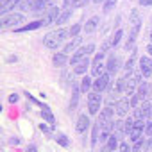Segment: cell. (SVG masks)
Here are the masks:
<instances>
[{"label": "cell", "mask_w": 152, "mask_h": 152, "mask_svg": "<svg viewBox=\"0 0 152 152\" xmlns=\"http://www.w3.org/2000/svg\"><path fill=\"white\" fill-rule=\"evenodd\" d=\"M140 29H141V16H140V11L138 9H132L131 11V34L127 38V43H125V48H132L134 47V41L140 34Z\"/></svg>", "instance_id": "1"}, {"label": "cell", "mask_w": 152, "mask_h": 152, "mask_svg": "<svg viewBox=\"0 0 152 152\" xmlns=\"http://www.w3.org/2000/svg\"><path fill=\"white\" fill-rule=\"evenodd\" d=\"M70 32L66 31V29H57V31H52V32H48L45 38H43V45L47 47V48H50V50H57V47L66 39V36H68Z\"/></svg>", "instance_id": "2"}, {"label": "cell", "mask_w": 152, "mask_h": 152, "mask_svg": "<svg viewBox=\"0 0 152 152\" xmlns=\"http://www.w3.org/2000/svg\"><path fill=\"white\" fill-rule=\"evenodd\" d=\"M18 23H23V15H20V13L2 15V20H0V27L2 29H15Z\"/></svg>", "instance_id": "3"}, {"label": "cell", "mask_w": 152, "mask_h": 152, "mask_svg": "<svg viewBox=\"0 0 152 152\" xmlns=\"http://www.w3.org/2000/svg\"><path fill=\"white\" fill-rule=\"evenodd\" d=\"M100 107H102V95L99 91L88 93V113L90 115H99Z\"/></svg>", "instance_id": "4"}, {"label": "cell", "mask_w": 152, "mask_h": 152, "mask_svg": "<svg viewBox=\"0 0 152 152\" xmlns=\"http://www.w3.org/2000/svg\"><path fill=\"white\" fill-rule=\"evenodd\" d=\"M93 50H95V45H91V43H90V45H86V47H81L79 50H75V52L72 54V57H70V64H72V66H75L81 59L88 57Z\"/></svg>", "instance_id": "5"}, {"label": "cell", "mask_w": 152, "mask_h": 152, "mask_svg": "<svg viewBox=\"0 0 152 152\" xmlns=\"http://www.w3.org/2000/svg\"><path fill=\"white\" fill-rule=\"evenodd\" d=\"M145 124H147L145 118H136V120H134V125H132V129L129 131V140H131L132 143L143 136V132H145Z\"/></svg>", "instance_id": "6"}, {"label": "cell", "mask_w": 152, "mask_h": 152, "mask_svg": "<svg viewBox=\"0 0 152 152\" xmlns=\"http://www.w3.org/2000/svg\"><path fill=\"white\" fill-rule=\"evenodd\" d=\"M115 111H116V109H113L111 106L100 109L99 118H97V124H99L100 127H104V125H107V124H113V115H115Z\"/></svg>", "instance_id": "7"}, {"label": "cell", "mask_w": 152, "mask_h": 152, "mask_svg": "<svg viewBox=\"0 0 152 152\" xmlns=\"http://www.w3.org/2000/svg\"><path fill=\"white\" fill-rule=\"evenodd\" d=\"M109 72H106V73H100V75H97L95 77V81H93V90L95 91H99V93H102L107 86H109Z\"/></svg>", "instance_id": "8"}, {"label": "cell", "mask_w": 152, "mask_h": 152, "mask_svg": "<svg viewBox=\"0 0 152 152\" xmlns=\"http://www.w3.org/2000/svg\"><path fill=\"white\" fill-rule=\"evenodd\" d=\"M59 13H61V9H59V7H56V6H48V9L45 11V16H43V25L47 27V25L56 23V20H57Z\"/></svg>", "instance_id": "9"}, {"label": "cell", "mask_w": 152, "mask_h": 152, "mask_svg": "<svg viewBox=\"0 0 152 152\" xmlns=\"http://www.w3.org/2000/svg\"><path fill=\"white\" fill-rule=\"evenodd\" d=\"M140 72H141L143 77H150V75H152V57L143 56L140 59Z\"/></svg>", "instance_id": "10"}, {"label": "cell", "mask_w": 152, "mask_h": 152, "mask_svg": "<svg viewBox=\"0 0 152 152\" xmlns=\"http://www.w3.org/2000/svg\"><path fill=\"white\" fill-rule=\"evenodd\" d=\"M140 81H141V72L136 73V75H132V77L127 81V86H125V91H124V93H125L127 97H131V95L134 93V90L140 86Z\"/></svg>", "instance_id": "11"}, {"label": "cell", "mask_w": 152, "mask_h": 152, "mask_svg": "<svg viewBox=\"0 0 152 152\" xmlns=\"http://www.w3.org/2000/svg\"><path fill=\"white\" fill-rule=\"evenodd\" d=\"M129 75H131V73H125L124 77H120V79L116 81L115 88L111 90V97H118L120 93H124V91H125V86H127V81H129Z\"/></svg>", "instance_id": "12"}, {"label": "cell", "mask_w": 152, "mask_h": 152, "mask_svg": "<svg viewBox=\"0 0 152 152\" xmlns=\"http://www.w3.org/2000/svg\"><path fill=\"white\" fill-rule=\"evenodd\" d=\"M115 109H116V115H118V116H127V115H129V109H131V100H129V97H127V99H120V100L116 102Z\"/></svg>", "instance_id": "13"}, {"label": "cell", "mask_w": 152, "mask_h": 152, "mask_svg": "<svg viewBox=\"0 0 152 152\" xmlns=\"http://www.w3.org/2000/svg\"><path fill=\"white\" fill-rule=\"evenodd\" d=\"M150 111H152V102H143V104H140L138 107H136V111H134V118H147V116H150Z\"/></svg>", "instance_id": "14"}, {"label": "cell", "mask_w": 152, "mask_h": 152, "mask_svg": "<svg viewBox=\"0 0 152 152\" xmlns=\"http://www.w3.org/2000/svg\"><path fill=\"white\" fill-rule=\"evenodd\" d=\"M104 56H106L104 52H99V54L95 56L93 63H91V73L95 75V77H97V75H100V73H102L100 70H102V66H104V64H102V59H104Z\"/></svg>", "instance_id": "15"}, {"label": "cell", "mask_w": 152, "mask_h": 152, "mask_svg": "<svg viewBox=\"0 0 152 152\" xmlns=\"http://www.w3.org/2000/svg\"><path fill=\"white\" fill-rule=\"evenodd\" d=\"M22 4V0H2V6H0V11H2V15H7L11 9L18 7Z\"/></svg>", "instance_id": "16"}, {"label": "cell", "mask_w": 152, "mask_h": 152, "mask_svg": "<svg viewBox=\"0 0 152 152\" xmlns=\"http://www.w3.org/2000/svg\"><path fill=\"white\" fill-rule=\"evenodd\" d=\"M136 93L141 97V100H145V99H152V86H150L148 83H143V84L138 86V91H136Z\"/></svg>", "instance_id": "17"}, {"label": "cell", "mask_w": 152, "mask_h": 152, "mask_svg": "<svg viewBox=\"0 0 152 152\" xmlns=\"http://www.w3.org/2000/svg\"><path fill=\"white\" fill-rule=\"evenodd\" d=\"M90 127V118H88V115H81L79 116V120H77V125H75V129H77V132H86V129Z\"/></svg>", "instance_id": "18"}, {"label": "cell", "mask_w": 152, "mask_h": 152, "mask_svg": "<svg viewBox=\"0 0 152 152\" xmlns=\"http://www.w3.org/2000/svg\"><path fill=\"white\" fill-rule=\"evenodd\" d=\"M66 61H70V59H68V54H64V52H57V54H54V57H52V63H54V66H57V68L64 66Z\"/></svg>", "instance_id": "19"}, {"label": "cell", "mask_w": 152, "mask_h": 152, "mask_svg": "<svg viewBox=\"0 0 152 152\" xmlns=\"http://www.w3.org/2000/svg\"><path fill=\"white\" fill-rule=\"evenodd\" d=\"M90 64H91V63H90V59H88V57H84V59H81V61H79L77 64H75V68H73V72H75V73H77V75H84Z\"/></svg>", "instance_id": "20"}, {"label": "cell", "mask_w": 152, "mask_h": 152, "mask_svg": "<svg viewBox=\"0 0 152 152\" xmlns=\"http://www.w3.org/2000/svg\"><path fill=\"white\" fill-rule=\"evenodd\" d=\"M39 27H45V25H43V18H41V20H36V22H32V23H29V25L18 27L16 32H27V31H34V29H39Z\"/></svg>", "instance_id": "21"}, {"label": "cell", "mask_w": 152, "mask_h": 152, "mask_svg": "<svg viewBox=\"0 0 152 152\" xmlns=\"http://www.w3.org/2000/svg\"><path fill=\"white\" fill-rule=\"evenodd\" d=\"M106 68H107V72H109V73H116V72H118V68H120V59H118V57H115V56H111V57H109V61H107V64H106Z\"/></svg>", "instance_id": "22"}, {"label": "cell", "mask_w": 152, "mask_h": 152, "mask_svg": "<svg viewBox=\"0 0 152 152\" xmlns=\"http://www.w3.org/2000/svg\"><path fill=\"white\" fill-rule=\"evenodd\" d=\"M41 116H43V120H45L47 124H50L52 127L56 125V118H54V115H52V111H50V107H47V106H43V107H41Z\"/></svg>", "instance_id": "23"}, {"label": "cell", "mask_w": 152, "mask_h": 152, "mask_svg": "<svg viewBox=\"0 0 152 152\" xmlns=\"http://www.w3.org/2000/svg\"><path fill=\"white\" fill-rule=\"evenodd\" d=\"M118 148V134L113 131L111 136L107 138V143H106V150H116Z\"/></svg>", "instance_id": "24"}, {"label": "cell", "mask_w": 152, "mask_h": 152, "mask_svg": "<svg viewBox=\"0 0 152 152\" xmlns=\"http://www.w3.org/2000/svg\"><path fill=\"white\" fill-rule=\"evenodd\" d=\"M81 43V36H75L72 41H68L66 45H64V48H63V52L64 54H70V52H73L75 48H77V45Z\"/></svg>", "instance_id": "25"}, {"label": "cell", "mask_w": 152, "mask_h": 152, "mask_svg": "<svg viewBox=\"0 0 152 152\" xmlns=\"http://www.w3.org/2000/svg\"><path fill=\"white\" fill-rule=\"evenodd\" d=\"M99 16H91L88 22H86V25H84V32H93L97 27H99Z\"/></svg>", "instance_id": "26"}, {"label": "cell", "mask_w": 152, "mask_h": 152, "mask_svg": "<svg viewBox=\"0 0 152 152\" xmlns=\"http://www.w3.org/2000/svg\"><path fill=\"white\" fill-rule=\"evenodd\" d=\"M72 16V9H63L61 13H59V16H57V20H56V23L57 25H63L64 22H68V18Z\"/></svg>", "instance_id": "27"}, {"label": "cell", "mask_w": 152, "mask_h": 152, "mask_svg": "<svg viewBox=\"0 0 152 152\" xmlns=\"http://www.w3.org/2000/svg\"><path fill=\"white\" fill-rule=\"evenodd\" d=\"M47 9H48V0H34V9L32 11L39 13V11H47Z\"/></svg>", "instance_id": "28"}, {"label": "cell", "mask_w": 152, "mask_h": 152, "mask_svg": "<svg viewBox=\"0 0 152 152\" xmlns=\"http://www.w3.org/2000/svg\"><path fill=\"white\" fill-rule=\"evenodd\" d=\"M134 63H136V50H132L131 57H129L127 63H125V72H127V73H132V70H134Z\"/></svg>", "instance_id": "29"}, {"label": "cell", "mask_w": 152, "mask_h": 152, "mask_svg": "<svg viewBox=\"0 0 152 152\" xmlns=\"http://www.w3.org/2000/svg\"><path fill=\"white\" fill-rule=\"evenodd\" d=\"M91 86H93L91 79L88 77V75H84V77L81 79V91H83V93H86V91H88V90H90Z\"/></svg>", "instance_id": "30"}, {"label": "cell", "mask_w": 152, "mask_h": 152, "mask_svg": "<svg viewBox=\"0 0 152 152\" xmlns=\"http://www.w3.org/2000/svg\"><path fill=\"white\" fill-rule=\"evenodd\" d=\"M122 36H124V31H122V29H118V31L115 32V36L111 38V45H113V48H115V47H116V45L120 43V39H122Z\"/></svg>", "instance_id": "31"}, {"label": "cell", "mask_w": 152, "mask_h": 152, "mask_svg": "<svg viewBox=\"0 0 152 152\" xmlns=\"http://www.w3.org/2000/svg\"><path fill=\"white\" fill-rule=\"evenodd\" d=\"M81 29H84V27H83L81 23H75V25H72V29H70L68 32H70V36H72V38H75V36H79Z\"/></svg>", "instance_id": "32"}, {"label": "cell", "mask_w": 152, "mask_h": 152, "mask_svg": "<svg viewBox=\"0 0 152 152\" xmlns=\"http://www.w3.org/2000/svg\"><path fill=\"white\" fill-rule=\"evenodd\" d=\"M140 102H141V97H140L138 93H136V95H131V107L136 109V107L140 106Z\"/></svg>", "instance_id": "33"}, {"label": "cell", "mask_w": 152, "mask_h": 152, "mask_svg": "<svg viewBox=\"0 0 152 152\" xmlns=\"http://www.w3.org/2000/svg\"><path fill=\"white\" fill-rule=\"evenodd\" d=\"M99 129H100V125H99V124H95V125H93V136H91V145H95V143L99 141Z\"/></svg>", "instance_id": "34"}, {"label": "cell", "mask_w": 152, "mask_h": 152, "mask_svg": "<svg viewBox=\"0 0 152 152\" xmlns=\"http://www.w3.org/2000/svg\"><path fill=\"white\" fill-rule=\"evenodd\" d=\"M18 9H22V11H29V9H34V2H22L20 6H18Z\"/></svg>", "instance_id": "35"}, {"label": "cell", "mask_w": 152, "mask_h": 152, "mask_svg": "<svg viewBox=\"0 0 152 152\" xmlns=\"http://www.w3.org/2000/svg\"><path fill=\"white\" fill-rule=\"evenodd\" d=\"M134 120H136L134 116H129V118L125 120V134H129V131L132 129V125H134Z\"/></svg>", "instance_id": "36"}, {"label": "cell", "mask_w": 152, "mask_h": 152, "mask_svg": "<svg viewBox=\"0 0 152 152\" xmlns=\"http://www.w3.org/2000/svg\"><path fill=\"white\" fill-rule=\"evenodd\" d=\"M141 148H145V141H143V138L136 140L134 145H132V150H141Z\"/></svg>", "instance_id": "37"}, {"label": "cell", "mask_w": 152, "mask_h": 152, "mask_svg": "<svg viewBox=\"0 0 152 152\" xmlns=\"http://www.w3.org/2000/svg\"><path fill=\"white\" fill-rule=\"evenodd\" d=\"M116 4V0H104V11H111Z\"/></svg>", "instance_id": "38"}, {"label": "cell", "mask_w": 152, "mask_h": 152, "mask_svg": "<svg viewBox=\"0 0 152 152\" xmlns=\"http://www.w3.org/2000/svg\"><path fill=\"white\" fill-rule=\"evenodd\" d=\"M109 48H113V45H111V39H104V43H102V47H100V52H107Z\"/></svg>", "instance_id": "39"}, {"label": "cell", "mask_w": 152, "mask_h": 152, "mask_svg": "<svg viewBox=\"0 0 152 152\" xmlns=\"http://www.w3.org/2000/svg\"><path fill=\"white\" fill-rule=\"evenodd\" d=\"M56 141H57L61 147H68V140H66V136H64V134H59V136L56 138Z\"/></svg>", "instance_id": "40"}, {"label": "cell", "mask_w": 152, "mask_h": 152, "mask_svg": "<svg viewBox=\"0 0 152 152\" xmlns=\"http://www.w3.org/2000/svg\"><path fill=\"white\" fill-rule=\"evenodd\" d=\"M145 134L147 136H152V118L145 124Z\"/></svg>", "instance_id": "41"}, {"label": "cell", "mask_w": 152, "mask_h": 152, "mask_svg": "<svg viewBox=\"0 0 152 152\" xmlns=\"http://www.w3.org/2000/svg\"><path fill=\"white\" fill-rule=\"evenodd\" d=\"M63 9H73V0H64Z\"/></svg>", "instance_id": "42"}, {"label": "cell", "mask_w": 152, "mask_h": 152, "mask_svg": "<svg viewBox=\"0 0 152 152\" xmlns=\"http://www.w3.org/2000/svg\"><path fill=\"white\" fill-rule=\"evenodd\" d=\"M118 150L127 152V150H129V143H120V145H118Z\"/></svg>", "instance_id": "43"}, {"label": "cell", "mask_w": 152, "mask_h": 152, "mask_svg": "<svg viewBox=\"0 0 152 152\" xmlns=\"http://www.w3.org/2000/svg\"><path fill=\"white\" fill-rule=\"evenodd\" d=\"M140 6H152V0H140Z\"/></svg>", "instance_id": "44"}, {"label": "cell", "mask_w": 152, "mask_h": 152, "mask_svg": "<svg viewBox=\"0 0 152 152\" xmlns=\"http://www.w3.org/2000/svg\"><path fill=\"white\" fill-rule=\"evenodd\" d=\"M16 100H18V95H11L9 97V102H16Z\"/></svg>", "instance_id": "45"}, {"label": "cell", "mask_w": 152, "mask_h": 152, "mask_svg": "<svg viewBox=\"0 0 152 152\" xmlns=\"http://www.w3.org/2000/svg\"><path fill=\"white\" fill-rule=\"evenodd\" d=\"M41 131H43V132H50V129H48L47 125H43V124H41Z\"/></svg>", "instance_id": "46"}, {"label": "cell", "mask_w": 152, "mask_h": 152, "mask_svg": "<svg viewBox=\"0 0 152 152\" xmlns=\"http://www.w3.org/2000/svg\"><path fill=\"white\" fill-rule=\"evenodd\" d=\"M147 52H148V56H150V57H152V43H150V45H148V47H147Z\"/></svg>", "instance_id": "47"}, {"label": "cell", "mask_w": 152, "mask_h": 152, "mask_svg": "<svg viewBox=\"0 0 152 152\" xmlns=\"http://www.w3.org/2000/svg\"><path fill=\"white\" fill-rule=\"evenodd\" d=\"M93 2H95V4H100V2H104V0H93Z\"/></svg>", "instance_id": "48"}, {"label": "cell", "mask_w": 152, "mask_h": 152, "mask_svg": "<svg viewBox=\"0 0 152 152\" xmlns=\"http://www.w3.org/2000/svg\"><path fill=\"white\" fill-rule=\"evenodd\" d=\"M148 39H150V43H152V31H150V36H148Z\"/></svg>", "instance_id": "49"}]
</instances>
